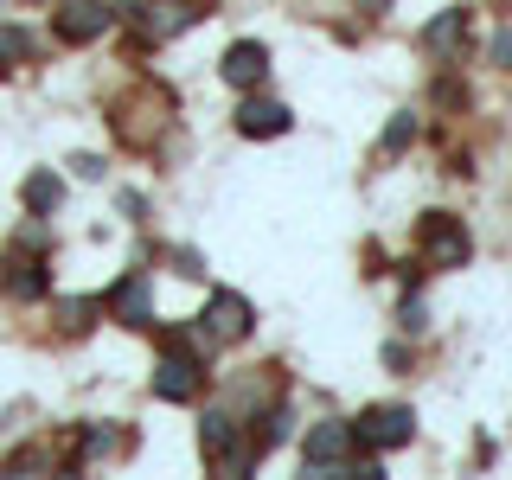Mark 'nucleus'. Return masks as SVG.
<instances>
[{"mask_svg":"<svg viewBox=\"0 0 512 480\" xmlns=\"http://www.w3.org/2000/svg\"><path fill=\"white\" fill-rule=\"evenodd\" d=\"M352 436H359V448L384 455V448H404L416 436V416H410V404H372L359 423H352Z\"/></svg>","mask_w":512,"mask_h":480,"instance_id":"1","label":"nucleus"},{"mask_svg":"<svg viewBox=\"0 0 512 480\" xmlns=\"http://www.w3.org/2000/svg\"><path fill=\"white\" fill-rule=\"evenodd\" d=\"M359 448V436H352V423H314L308 442H301V455H308V474H346V455Z\"/></svg>","mask_w":512,"mask_h":480,"instance_id":"2","label":"nucleus"},{"mask_svg":"<svg viewBox=\"0 0 512 480\" xmlns=\"http://www.w3.org/2000/svg\"><path fill=\"white\" fill-rule=\"evenodd\" d=\"M167 109H173V96L148 84V96H141V103H122V116H116L122 141H135V148H148V141L160 135V128H167Z\"/></svg>","mask_w":512,"mask_h":480,"instance_id":"3","label":"nucleus"},{"mask_svg":"<svg viewBox=\"0 0 512 480\" xmlns=\"http://www.w3.org/2000/svg\"><path fill=\"white\" fill-rule=\"evenodd\" d=\"M423 256L442 269H461L468 263V231H461V218H423Z\"/></svg>","mask_w":512,"mask_h":480,"instance_id":"4","label":"nucleus"},{"mask_svg":"<svg viewBox=\"0 0 512 480\" xmlns=\"http://www.w3.org/2000/svg\"><path fill=\"white\" fill-rule=\"evenodd\" d=\"M109 32V7L103 0H64L58 7V39L64 45H90V39H103Z\"/></svg>","mask_w":512,"mask_h":480,"instance_id":"5","label":"nucleus"},{"mask_svg":"<svg viewBox=\"0 0 512 480\" xmlns=\"http://www.w3.org/2000/svg\"><path fill=\"white\" fill-rule=\"evenodd\" d=\"M154 397H167V404H186V397H199V359L167 346V359L154 365Z\"/></svg>","mask_w":512,"mask_h":480,"instance_id":"6","label":"nucleus"},{"mask_svg":"<svg viewBox=\"0 0 512 480\" xmlns=\"http://www.w3.org/2000/svg\"><path fill=\"white\" fill-rule=\"evenodd\" d=\"M0 288L13 301H39L45 295V263L32 250H7V269H0Z\"/></svg>","mask_w":512,"mask_h":480,"instance_id":"7","label":"nucleus"},{"mask_svg":"<svg viewBox=\"0 0 512 480\" xmlns=\"http://www.w3.org/2000/svg\"><path fill=\"white\" fill-rule=\"evenodd\" d=\"M199 448H205L212 468H237V423L224 410H205L199 416Z\"/></svg>","mask_w":512,"mask_h":480,"instance_id":"8","label":"nucleus"},{"mask_svg":"<svg viewBox=\"0 0 512 480\" xmlns=\"http://www.w3.org/2000/svg\"><path fill=\"white\" fill-rule=\"evenodd\" d=\"M109 308H116V320H122V327H148V320H154L148 276H141V269H135V276H122V282H116V295H109Z\"/></svg>","mask_w":512,"mask_h":480,"instance_id":"9","label":"nucleus"},{"mask_svg":"<svg viewBox=\"0 0 512 480\" xmlns=\"http://www.w3.org/2000/svg\"><path fill=\"white\" fill-rule=\"evenodd\" d=\"M269 77V52L256 39H244V45H231L224 52V84H237V90H256Z\"/></svg>","mask_w":512,"mask_h":480,"instance_id":"10","label":"nucleus"},{"mask_svg":"<svg viewBox=\"0 0 512 480\" xmlns=\"http://www.w3.org/2000/svg\"><path fill=\"white\" fill-rule=\"evenodd\" d=\"M205 333H212V340H244V333H250V301L244 295H212V308H205Z\"/></svg>","mask_w":512,"mask_h":480,"instance_id":"11","label":"nucleus"},{"mask_svg":"<svg viewBox=\"0 0 512 480\" xmlns=\"http://www.w3.org/2000/svg\"><path fill=\"white\" fill-rule=\"evenodd\" d=\"M288 122L295 116H288L282 103H263V96L237 109V135H250V141H276V135H288Z\"/></svg>","mask_w":512,"mask_h":480,"instance_id":"12","label":"nucleus"},{"mask_svg":"<svg viewBox=\"0 0 512 480\" xmlns=\"http://www.w3.org/2000/svg\"><path fill=\"white\" fill-rule=\"evenodd\" d=\"M423 45H429L436 58H461V45H468V13H461V7L436 13V20L423 26Z\"/></svg>","mask_w":512,"mask_h":480,"instance_id":"13","label":"nucleus"},{"mask_svg":"<svg viewBox=\"0 0 512 480\" xmlns=\"http://www.w3.org/2000/svg\"><path fill=\"white\" fill-rule=\"evenodd\" d=\"M58 199H64L58 173H32V180H26V205H32V212H58Z\"/></svg>","mask_w":512,"mask_h":480,"instance_id":"14","label":"nucleus"},{"mask_svg":"<svg viewBox=\"0 0 512 480\" xmlns=\"http://www.w3.org/2000/svg\"><path fill=\"white\" fill-rule=\"evenodd\" d=\"M32 58V39H26V26H0V77L13 71V64H26Z\"/></svg>","mask_w":512,"mask_h":480,"instance_id":"15","label":"nucleus"},{"mask_svg":"<svg viewBox=\"0 0 512 480\" xmlns=\"http://www.w3.org/2000/svg\"><path fill=\"white\" fill-rule=\"evenodd\" d=\"M90 314H96L90 301H64V308H58V320H64L71 333H77V327H90Z\"/></svg>","mask_w":512,"mask_h":480,"instance_id":"16","label":"nucleus"},{"mask_svg":"<svg viewBox=\"0 0 512 480\" xmlns=\"http://www.w3.org/2000/svg\"><path fill=\"white\" fill-rule=\"evenodd\" d=\"M410 128H416L410 116H397L391 128H384V154H397V148H404V141H410Z\"/></svg>","mask_w":512,"mask_h":480,"instance_id":"17","label":"nucleus"},{"mask_svg":"<svg viewBox=\"0 0 512 480\" xmlns=\"http://www.w3.org/2000/svg\"><path fill=\"white\" fill-rule=\"evenodd\" d=\"M493 58H500V64H512V32H500V39H493Z\"/></svg>","mask_w":512,"mask_h":480,"instance_id":"18","label":"nucleus"}]
</instances>
